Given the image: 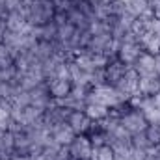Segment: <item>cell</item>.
<instances>
[{"label": "cell", "mask_w": 160, "mask_h": 160, "mask_svg": "<svg viewBox=\"0 0 160 160\" xmlns=\"http://www.w3.org/2000/svg\"><path fill=\"white\" fill-rule=\"evenodd\" d=\"M75 32H77V28L71 24V22H65V24H62V26H58V36H56V43H60L62 47H65L69 41L73 39V36H75Z\"/></svg>", "instance_id": "14"}, {"label": "cell", "mask_w": 160, "mask_h": 160, "mask_svg": "<svg viewBox=\"0 0 160 160\" xmlns=\"http://www.w3.org/2000/svg\"><path fill=\"white\" fill-rule=\"evenodd\" d=\"M145 160H160V153L155 149V145L145 153Z\"/></svg>", "instance_id": "22"}, {"label": "cell", "mask_w": 160, "mask_h": 160, "mask_svg": "<svg viewBox=\"0 0 160 160\" xmlns=\"http://www.w3.org/2000/svg\"><path fill=\"white\" fill-rule=\"evenodd\" d=\"M56 15V8L52 0H34L26 6V22L32 26H43L50 22Z\"/></svg>", "instance_id": "1"}, {"label": "cell", "mask_w": 160, "mask_h": 160, "mask_svg": "<svg viewBox=\"0 0 160 160\" xmlns=\"http://www.w3.org/2000/svg\"><path fill=\"white\" fill-rule=\"evenodd\" d=\"M84 112H86V116H88L91 121H102V119L108 118L110 108L104 106V104H88Z\"/></svg>", "instance_id": "12"}, {"label": "cell", "mask_w": 160, "mask_h": 160, "mask_svg": "<svg viewBox=\"0 0 160 160\" xmlns=\"http://www.w3.org/2000/svg\"><path fill=\"white\" fill-rule=\"evenodd\" d=\"M75 2H78V0H75Z\"/></svg>", "instance_id": "26"}, {"label": "cell", "mask_w": 160, "mask_h": 160, "mask_svg": "<svg viewBox=\"0 0 160 160\" xmlns=\"http://www.w3.org/2000/svg\"><path fill=\"white\" fill-rule=\"evenodd\" d=\"M104 84H106V73H104V69H95L91 73V88L104 86Z\"/></svg>", "instance_id": "18"}, {"label": "cell", "mask_w": 160, "mask_h": 160, "mask_svg": "<svg viewBox=\"0 0 160 160\" xmlns=\"http://www.w3.org/2000/svg\"><path fill=\"white\" fill-rule=\"evenodd\" d=\"M158 127H160V123H158Z\"/></svg>", "instance_id": "27"}, {"label": "cell", "mask_w": 160, "mask_h": 160, "mask_svg": "<svg viewBox=\"0 0 160 160\" xmlns=\"http://www.w3.org/2000/svg\"><path fill=\"white\" fill-rule=\"evenodd\" d=\"M138 82H140V75L136 73V69L134 67H128V71L123 75V78L114 86L119 93H123V95H127L128 99L138 91Z\"/></svg>", "instance_id": "4"}, {"label": "cell", "mask_w": 160, "mask_h": 160, "mask_svg": "<svg viewBox=\"0 0 160 160\" xmlns=\"http://www.w3.org/2000/svg\"><path fill=\"white\" fill-rule=\"evenodd\" d=\"M149 8L153 9L155 19H158L160 21V0H149Z\"/></svg>", "instance_id": "21"}, {"label": "cell", "mask_w": 160, "mask_h": 160, "mask_svg": "<svg viewBox=\"0 0 160 160\" xmlns=\"http://www.w3.org/2000/svg\"><path fill=\"white\" fill-rule=\"evenodd\" d=\"M140 45H142L143 52H149L153 56L160 54V39H158V36L153 34V32H143L140 36Z\"/></svg>", "instance_id": "11"}, {"label": "cell", "mask_w": 160, "mask_h": 160, "mask_svg": "<svg viewBox=\"0 0 160 160\" xmlns=\"http://www.w3.org/2000/svg\"><path fill=\"white\" fill-rule=\"evenodd\" d=\"M128 67H132V65H125V63L119 62L118 58L112 60V62L104 67V73H106V84H108V86H116V84L123 78V75L128 71Z\"/></svg>", "instance_id": "7"}, {"label": "cell", "mask_w": 160, "mask_h": 160, "mask_svg": "<svg viewBox=\"0 0 160 160\" xmlns=\"http://www.w3.org/2000/svg\"><path fill=\"white\" fill-rule=\"evenodd\" d=\"M138 89H140L145 97H153L155 93H158V91H160L158 78H145V77H140Z\"/></svg>", "instance_id": "13"}, {"label": "cell", "mask_w": 160, "mask_h": 160, "mask_svg": "<svg viewBox=\"0 0 160 160\" xmlns=\"http://www.w3.org/2000/svg\"><path fill=\"white\" fill-rule=\"evenodd\" d=\"M119 123L130 132V134L143 132V130L147 128V125H149L147 119H145V116H143V112L138 110V108H130L125 116L119 118Z\"/></svg>", "instance_id": "2"}, {"label": "cell", "mask_w": 160, "mask_h": 160, "mask_svg": "<svg viewBox=\"0 0 160 160\" xmlns=\"http://www.w3.org/2000/svg\"><path fill=\"white\" fill-rule=\"evenodd\" d=\"M69 151H71V158L82 160L91 157V142L86 134H77L75 140L69 143Z\"/></svg>", "instance_id": "5"}, {"label": "cell", "mask_w": 160, "mask_h": 160, "mask_svg": "<svg viewBox=\"0 0 160 160\" xmlns=\"http://www.w3.org/2000/svg\"><path fill=\"white\" fill-rule=\"evenodd\" d=\"M116 158V153L110 145H101L99 147V153H97V160H114Z\"/></svg>", "instance_id": "19"}, {"label": "cell", "mask_w": 160, "mask_h": 160, "mask_svg": "<svg viewBox=\"0 0 160 160\" xmlns=\"http://www.w3.org/2000/svg\"><path fill=\"white\" fill-rule=\"evenodd\" d=\"M32 2H34V0H22V4H24V6H30Z\"/></svg>", "instance_id": "25"}, {"label": "cell", "mask_w": 160, "mask_h": 160, "mask_svg": "<svg viewBox=\"0 0 160 160\" xmlns=\"http://www.w3.org/2000/svg\"><path fill=\"white\" fill-rule=\"evenodd\" d=\"M143 132H145V136H147V140H149V143H151V145L160 143V127H158V125L149 123V125H147V128H145Z\"/></svg>", "instance_id": "17"}, {"label": "cell", "mask_w": 160, "mask_h": 160, "mask_svg": "<svg viewBox=\"0 0 160 160\" xmlns=\"http://www.w3.org/2000/svg\"><path fill=\"white\" fill-rule=\"evenodd\" d=\"M132 67L136 69V73L140 77H145V78H158L160 77L157 73V67H155V56L149 52H142Z\"/></svg>", "instance_id": "3"}, {"label": "cell", "mask_w": 160, "mask_h": 160, "mask_svg": "<svg viewBox=\"0 0 160 160\" xmlns=\"http://www.w3.org/2000/svg\"><path fill=\"white\" fill-rule=\"evenodd\" d=\"M127 160H145V151H138V149H130Z\"/></svg>", "instance_id": "20"}, {"label": "cell", "mask_w": 160, "mask_h": 160, "mask_svg": "<svg viewBox=\"0 0 160 160\" xmlns=\"http://www.w3.org/2000/svg\"><path fill=\"white\" fill-rule=\"evenodd\" d=\"M50 134H52V140L58 143V145H69L73 140H75V130L67 125V123H60V125H54L50 128Z\"/></svg>", "instance_id": "8"}, {"label": "cell", "mask_w": 160, "mask_h": 160, "mask_svg": "<svg viewBox=\"0 0 160 160\" xmlns=\"http://www.w3.org/2000/svg\"><path fill=\"white\" fill-rule=\"evenodd\" d=\"M88 2L95 8V6H104V4H110L112 0H88Z\"/></svg>", "instance_id": "23"}, {"label": "cell", "mask_w": 160, "mask_h": 160, "mask_svg": "<svg viewBox=\"0 0 160 160\" xmlns=\"http://www.w3.org/2000/svg\"><path fill=\"white\" fill-rule=\"evenodd\" d=\"M155 67H157V73L160 75V54L155 56Z\"/></svg>", "instance_id": "24"}, {"label": "cell", "mask_w": 160, "mask_h": 160, "mask_svg": "<svg viewBox=\"0 0 160 160\" xmlns=\"http://www.w3.org/2000/svg\"><path fill=\"white\" fill-rule=\"evenodd\" d=\"M143 52L140 43H121V48L118 52V60L123 62L125 65H134V62L140 58V54Z\"/></svg>", "instance_id": "6"}, {"label": "cell", "mask_w": 160, "mask_h": 160, "mask_svg": "<svg viewBox=\"0 0 160 160\" xmlns=\"http://www.w3.org/2000/svg\"><path fill=\"white\" fill-rule=\"evenodd\" d=\"M130 145H132V149H138V151H149L153 145L149 143V140H147V136H145V132H138V134H132V138H130Z\"/></svg>", "instance_id": "15"}, {"label": "cell", "mask_w": 160, "mask_h": 160, "mask_svg": "<svg viewBox=\"0 0 160 160\" xmlns=\"http://www.w3.org/2000/svg\"><path fill=\"white\" fill-rule=\"evenodd\" d=\"M67 125L75 130V134H88L91 119L86 116V112H71V116L67 119Z\"/></svg>", "instance_id": "10"}, {"label": "cell", "mask_w": 160, "mask_h": 160, "mask_svg": "<svg viewBox=\"0 0 160 160\" xmlns=\"http://www.w3.org/2000/svg\"><path fill=\"white\" fill-rule=\"evenodd\" d=\"M147 8H149V0H128L127 2V11L134 17H140Z\"/></svg>", "instance_id": "16"}, {"label": "cell", "mask_w": 160, "mask_h": 160, "mask_svg": "<svg viewBox=\"0 0 160 160\" xmlns=\"http://www.w3.org/2000/svg\"><path fill=\"white\" fill-rule=\"evenodd\" d=\"M47 86H48V91H50L52 99H63V97H67L71 93V88H73V84L69 80L58 78V77L48 78L47 80Z\"/></svg>", "instance_id": "9"}]
</instances>
